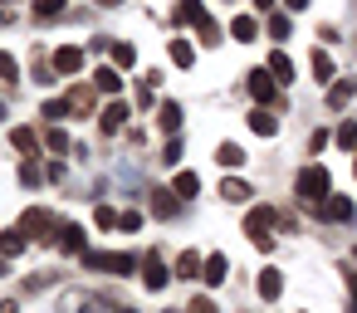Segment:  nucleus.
I'll return each mask as SVG.
<instances>
[{"instance_id":"nucleus-1","label":"nucleus","mask_w":357,"mask_h":313,"mask_svg":"<svg viewBox=\"0 0 357 313\" xmlns=\"http://www.w3.org/2000/svg\"><path fill=\"white\" fill-rule=\"evenodd\" d=\"M294 191H298V201L323 206V201L333 196V176H328V167H303V171H298V181H294Z\"/></svg>"},{"instance_id":"nucleus-2","label":"nucleus","mask_w":357,"mask_h":313,"mask_svg":"<svg viewBox=\"0 0 357 313\" xmlns=\"http://www.w3.org/2000/svg\"><path fill=\"white\" fill-rule=\"evenodd\" d=\"M269 230H274V211H269V206H255V211L245 215L250 245H255V250H274V235H269Z\"/></svg>"},{"instance_id":"nucleus-3","label":"nucleus","mask_w":357,"mask_h":313,"mask_svg":"<svg viewBox=\"0 0 357 313\" xmlns=\"http://www.w3.org/2000/svg\"><path fill=\"white\" fill-rule=\"evenodd\" d=\"M20 230H25L30 240H54V235H59V220H54L50 211H25Z\"/></svg>"},{"instance_id":"nucleus-4","label":"nucleus","mask_w":357,"mask_h":313,"mask_svg":"<svg viewBox=\"0 0 357 313\" xmlns=\"http://www.w3.org/2000/svg\"><path fill=\"white\" fill-rule=\"evenodd\" d=\"M84 264H89V269H108V274H132L142 259H137V254H118V250H113V254H84Z\"/></svg>"},{"instance_id":"nucleus-5","label":"nucleus","mask_w":357,"mask_h":313,"mask_svg":"<svg viewBox=\"0 0 357 313\" xmlns=\"http://www.w3.org/2000/svg\"><path fill=\"white\" fill-rule=\"evenodd\" d=\"M250 196H255L250 181H240V176H225V181H220V201H225V206H245Z\"/></svg>"},{"instance_id":"nucleus-6","label":"nucleus","mask_w":357,"mask_h":313,"mask_svg":"<svg viewBox=\"0 0 357 313\" xmlns=\"http://www.w3.org/2000/svg\"><path fill=\"white\" fill-rule=\"evenodd\" d=\"M59 250L84 259V254H89V240H84V230H79V225H59Z\"/></svg>"},{"instance_id":"nucleus-7","label":"nucleus","mask_w":357,"mask_h":313,"mask_svg":"<svg viewBox=\"0 0 357 313\" xmlns=\"http://www.w3.org/2000/svg\"><path fill=\"white\" fill-rule=\"evenodd\" d=\"M201 279H206L211 289H220V284L230 279V259H225V254H206V269H201Z\"/></svg>"},{"instance_id":"nucleus-8","label":"nucleus","mask_w":357,"mask_h":313,"mask_svg":"<svg viewBox=\"0 0 357 313\" xmlns=\"http://www.w3.org/2000/svg\"><path fill=\"white\" fill-rule=\"evenodd\" d=\"M167 279H172V274H167V264H162L157 254H147V259H142V284L157 293V289H167Z\"/></svg>"},{"instance_id":"nucleus-9","label":"nucleus","mask_w":357,"mask_h":313,"mask_svg":"<svg viewBox=\"0 0 357 313\" xmlns=\"http://www.w3.org/2000/svg\"><path fill=\"white\" fill-rule=\"evenodd\" d=\"M176 20H181V25H191V30H201L211 15H206L201 0H176Z\"/></svg>"},{"instance_id":"nucleus-10","label":"nucleus","mask_w":357,"mask_h":313,"mask_svg":"<svg viewBox=\"0 0 357 313\" xmlns=\"http://www.w3.org/2000/svg\"><path fill=\"white\" fill-rule=\"evenodd\" d=\"M250 93L259 103H274V74L269 69H250Z\"/></svg>"},{"instance_id":"nucleus-11","label":"nucleus","mask_w":357,"mask_h":313,"mask_svg":"<svg viewBox=\"0 0 357 313\" xmlns=\"http://www.w3.org/2000/svg\"><path fill=\"white\" fill-rule=\"evenodd\" d=\"M123 123H128V103H108L103 113H98V128L113 137V132H123Z\"/></svg>"},{"instance_id":"nucleus-12","label":"nucleus","mask_w":357,"mask_h":313,"mask_svg":"<svg viewBox=\"0 0 357 313\" xmlns=\"http://www.w3.org/2000/svg\"><path fill=\"white\" fill-rule=\"evenodd\" d=\"M255 289H259V298H264V303H274V298L284 293V274H279V269H264V274L255 279Z\"/></svg>"},{"instance_id":"nucleus-13","label":"nucleus","mask_w":357,"mask_h":313,"mask_svg":"<svg viewBox=\"0 0 357 313\" xmlns=\"http://www.w3.org/2000/svg\"><path fill=\"white\" fill-rule=\"evenodd\" d=\"M54 69H59V74H79V69H84V49H74V45L54 49Z\"/></svg>"},{"instance_id":"nucleus-14","label":"nucleus","mask_w":357,"mask_h":313,"mask_svg":"<svg viewBox=\"0 0 357 313\" xmlns=\"http://www.w3.org/2000/svg\"><path fill=\"white\" fill-rule=\"evenodd\" d=\"M93 89H98V93H118V89H123V69H118V64H103V69L93 74Z\"/></svg>"},{"instance_id":"nucleus-15","label":"nucleus","mask_w":357,"mask_h":313,"mask_svg":"<svg viewBox=\"0 0 357 313\" xmlns=\"http://www.w3.org/2000/svg\"><path fill=\"white\" fill-rule=\"evenodd\" d=\"M250 132H255V137H274V132H279V118H274L269 108H255V113H250Z\"/></svg>"},{"instance_id":"nucleus-16","label":"nucleus","mask_w":357,"mask_h":313,"mask_svg":"<svg viewBox=\"0 0 357 313\" xmlns=\"http://www.w3.org/2000/svg\"><path fill=\"white\" fill-rule=\"evenodd\" d=\"M318 211H323V220H333V225H337V220H352V201H347V196H328Z\"/></svg>"},{"instance_id":"nucleus-17","label":"nucleus","mask_w":357,"mask_h":313,"mask_svg":"<svg viewBox=\"0 0 357 313\" xmlns=\"http://www.w3.org/2000/svg\"><path fill=\"white\" fill-rule=\"evenodd\" d=\"M230 35H235V45H250V40L259 35V20H255V15H235V20H230Z\"/></svg>"},{"instance_id":"nucleus-18","label":"nucleus","mask_w":357,"mask_h":313,"mask_svg":"<svg viewBox=\"0 0 357 313\" xmlns=\"http://www.w3.org/2000/svg\"><path fill=\"white\" fill-rule=\"evenodd\" d=\"M264 69L274 74V84H294V64H289V54H284V49H274Z\"/></svg>"},{"instance_id":"nucleus-19","label":"nucleus","mask_w":357,"mask_h":313,"mask_svg":"<svg viewBox=\"0 0 357 313\" xmlns=\"http://www.w3.org/2000/svg\"><path fill=\"white\" fill-rule=\"evenodd\" d=\"M157 123H162V132L176 137V132H181V103H162V108H157Z\"/></svg>"},{"instance_id":"nucleus-20","label":"nucleus","mask_w":357,"mask_h":313,"mask_svg":"<svg viewBox=\"0 0 357 313\" xmlns=\"http://www.w3.org/2000/svg\"><path fill=\"white\" fill-rule=\"evenodd\" d=\"M147 196H152V215H162V220L176 215V191H147Z\"/></svg>"},{"instance_id":"nucleus-21","label":"nucleus","mask_w":357,"mask_h":313,"mask_svg":"<svg viewBox=\"0 0 357 313\" xmlns=\"http://www.w3.org/2000/svg\"><path fill=\"white\" fill-rule=\"evenodd\" d=\"M64 313H103V303L89 293H64Z\"/></svg>"},{"instance_id":"nucleus-22","label":"nucleus","mask_w":357,"mask_h":313,"mask_svg":"<svg viewBox=\"0 0 357 313\" xmlns=\"http://www.w3.org/2000/svg\"><path fill=\"white\" fill-rule=\"evenodd\" d=\"M0 254H6V259L25 254V230H0Z\"/></svg>"},{"instance_id":"nucleus-23","label":"nucleus","mask_w":357,"mask_h":313,"mask_svg":"<svg viewBox=\"0 0 357 313\" xmlns=\"http://www.w3.org/2000/svg\"><path fill=\"white\" fill-rule=\"evenodd\" d=\"M10 142H15V152H25V157H40V137H35L30 128H15V132H10Z\"/></svg>"},{"instance_id":"nucleus-24","label":"nucleus","mask_w":357,"mask_h":313,"mask_svg":"<svg viewBox=\"0 0 357 313\" xmlns=\"http://www.w3.org/2000/svg\"><path fill=\"white\" fill-rule=\"evenodd\" d=\"M201 269H206V259H201V254H196V250H186V254H181V259H176V279H196V274H201Z\"/></svg>"},{"instance_id":"nucleus-25","label":"nucleus","mask_w":357,"mask_h":313,"mask_svg":"<svg viewBox=\"0 0 357 313\" xmlns=\"http://www.w3.org/2000/svg\"><path fill=\"white\" fill-rule=\"evenodd\" d=\"M215 162H220V167H230V171H235V167H245V152H240V147H235V142H220V147H215Z\"/></svg>"},{"instance_id":"nucleus-26","label":"nucleus","mask_w":357,"mask_h":313,"mask_svg":"<svg viewBox=\"0 0 357 313\" xmlns=\"http://www.w3.org/2000/svg\"><path fill=\"white\" fill-rule=\"evenodd\" d=\"M172 191H176V196H186V201H191V196H196V191H201V176H196V171H176V181H172Z\"/></svg>"},{"instance_id":"nucleus-27","label":"nucleus","mask_w":357,"mask_h":313,"mask_svg":"<svg viewBox=\"0 0 357 313\" xmlns=\"http://www.w3.org/2000/svg\"><path fill=\"white\" fill-rule=\"evenodd\" d=\"M108 54H113V64H118V69H132V64H137V49H132L128 40H118V45L108 49Z\"/></svg>"},{"instance_id":"nucleus-28","label":"nucleus","mask_w":357,"mask_h":313,"mask_svg":"<svg viewBox=\"0 0 357 313\" xmlns=\"http://www.w3.org/2000/svg\"><path fill=\"white\" fill-rule=\"evenodd\" d=\"M64 103H69V113H93V89H74Z\"/></svg>"},{"instance_id":"nucleus-29","label":"nucleus","mask_w":357,"mask_h":313,"mask_svg":"<svg viewBox=\"0 0 357 313\" xmlns=\"http://www.w3.org/2000/svg\"><path fill=\"white\" fill-rule=\"evenodd\" d=\"M172 64H181V69H191V64H196V49H191L186 40H172Z\"/></svg>"},{"instance_id":"nucleus-30","label":"nucleus","mask_w":357,"mask_h":313,"mask_svg":"<svg viewBox=\"0 0 357 313\" xmlns=\"http://www.w3.org/2000/svg\"><path fill=\"white\" fill-rule=\"evenodd\" d=\"M0 84H20V64H15V54H6V49H0Z\"/></svg>"},{"instance_id":"nucleus-31","label":"nucleus","mask_w":357,"mask_h":313,"mask_svg":"<svg viewBox=\"0 0 357 313\" xmlns=\"http://www.w3.org/2000/svg\"><path fill=\"white\" fill-rule=\"evenodd\" d=\"M308 69H313V74H318V79H323V84H328V79H333V59H328V54H323V49H313V59H308Z\"/></svg>"},{"instance_id":"nucleus-32","label":"nucleus","mask_w":357,"mask_h":313,"mask_svg":"<svg viewBox=\"0 0 357 313\" xmlns=\"http://www.w3.org/2000/svg\"><path fill=\"white\" fill-rule=\"evenodd\" d=\"M35 15L40 20H59L64 15V0H35Z\"/></svg>"},{"instance_id":"nucleus-33","label":"nucleus","mask_w":357,"mask_h":313,"mask_svg":"<svg viewBox=\"0 0 357 313\" xmlns=\"http://www.w3.org/2000/svg\"><path fill=\"white\" fill-rule=\"evenodd\" d=\"M352 93H357L352 84H333V89H328V103H333V108H342V103H347Z\"/></svg>"},{"instance_id":"nucleus-34","label":"nucleus","mask_w":357,"mask_h":313,"mask_svg":"<svg viewBox=\"0 0 357 313\" xmlns=\"http://www.w3.org/2000/svg\"><path fill=\"white\" fill-rule=\"evenodd\" d=\"M93 225H98V230H113V225H118V211H113V206H98V211H93Z\"/></svg>"},{"instance_id":"nucleus-35","label":"nucleus","mask_w":357,"mask_h":313,"mask_svg":"<svg viewBox=\"0 0 357 313\" xmlns=\"http://www.w3.org/2000/svg\"><path fill=\"white\" fill-rule=\"evenodd\" d=\"M337 147L357 152V123H342V128H337Z\"/></svg>"},{"instance_id":"nucleus-36","label":"nucleus","mask_w":357,"mask_h":313,"mask_svg":"<svg viewBox=\"0 0 357 313\" xmlns=\"http://www.w3.org/2000/svg\"><path fill=\"white\" fill-rule=\"evenodd\" d=\"M45 142H50V152H69V132H64V128H50Z\"/></svg>"},{"instance_id":"nucleus-37","label":"nucleus","mask_w":357,"mask_h":313,"mask_svg":"<svg viewBox=\"0 0 357 313\" xmlns=\"http://www.w3.org/2000/svg\"><path fill=\"white\" fill-rule=\"evenodd\" d=\"M269 35L274 40H289V15H269Z\"/></svg>"},{"instance_id":"nucleus-38","label":"nucleus","mask_w":357,"mask_h":313,"mask_svg":"<svg viewBox=\"0 0 357 313\" xmlns=\"http://www.w3.org/2000/svg\"><path fill=\"white\" fill-rule=\"evenodd\" d=\"M64 113H69V103H64V98H50V103H45V118H50V123H59Z\"/></svg>"},{"instance_id":"nucleus-39","label":"nucleus","mask_w":357,"mask_h":313,"mask_svg":"<svg viewBox=\"0 0 357 313\" xmlns=\"http://www.w3.org/2000/svg\"><path fill=\"white\" fill-rule=\"evenodd\" d=\"M40 176H45V171H40L35 162H20V181H25V186H40Z\"/></svg>"},{"instance_id":"nucleus-40","label":"nucleus","mask_w":357,"mask_h":313,"mask_svg":"<svg viewBox=\"0 0 357 313\" xmlns=\"http://www.w3.org/2000/svg\"><path fill=\"white\" fill-rule=\"evenodd\" d=\"M196 35H201V40H206V45H220V25H215V20H206V25H201V30H196Z\"/></svg>"},{"instance_id":"nucleus-41","label":"nucleus","mask_w":357,"mask_h":313,"mask_svg":"<svg viewBox=\"0 0 357 313\" xmlns=\"http://www.w3.org/2000/svg\"><path fill=\"white\" fill-rule=\"evenodd\" d=\"M162 162H172V167H176V162H181V142H176V137H172V142H167V152H162Z\"/></svg>"},{"instance_id":"nucleus-42","label":"nucleus","mask_w":357,"mask_h":313,"mask_svg":"<svg viewBox=\"0 0 357 313\" xmlns=\"http://www.w3.org/2000/svg\"><path fill=\"white\" fill-rule=\"evenodd\" d=\"M118 225H123V230H137V225H142V215H137V211H123V215H118Z\"/></svg>"},{"instance_id":"nucleus-43","label":"nucleus","mask_w":357,"mask_h":313,"mask_svg":"<svg viewBox=\"0 0 357 313\" xmlns=\"http://www.w3.org/2000/svg\"><path fill=\"white\" fill-rule=\"evenodd\" d=\"M191 313H215V308H211V298H196V303H191Z\"/></svg>"},{"instance_id":"nucleus-44","label":"nucleus","mask_w":357,"mask_h":313,"mask_svg":"<svg viewBox=\"0 0 357 313\" xmlns=\"http://www.w3.org/2000/svg\"><path fill=\"white\" fill-rule=\"evenodd\" d=\"M284 6H289V10H308V0H284Z\"/></svg>"},{"instance_id":"nucleus-45","label":"nucleus","mask_w":357,"mask_h":313,"mask_svg":"<svg viewBox=\"0 0 357 313\" xmlns=\"http://www.w3.org/2000/svg\"><path fill=\"white\" fill-rule=\"evenodd\" d=\"M0 313H20V308H15V303H10V298H6V303H0Z\"/></svg>"},{"instance_id":"nucleus-46","label":"nucleus","mask_w":357,"mask_h":313,"mask_svg":"<svg viewBox=\"0 0 357 313\" xmlns=\"http://www.w3.org/2000/svg\"><path fill=\"white\" fill-rule=\"evenodd\" d=\"M6 274H10V264H6V254H0V279H6Z\"/></svg>"},{"instance_id":"nucleus-47","label":"nucleus","mask_w":357,"mask_h":313,"mask_svg":"<svg viewBox=\"0 0 357 313\" xmlns=\"http://www.w3.org/2000/svg\"><path fill=\"white\" fill-rule=\"evenodd\" d=\"M269 6H274V0H255V10H269Z\"/></svg>"},{"instance_id":"nucleus-48","label":"nucleus","mask_w":357,"mask_h":313,"mask_svg":"<svg viewBox=\"0 0 357 313\" xmlns=\"http://www.w3.org/2000/svg\"><path fill=\"white\" fill-rule=\"evenodd\" d=\"M98 6H123V0H98Z\"/></svg>"},{"instance_id":"nucleus-49","label":"nucleus","mask_w":357,"mask_h":313,"mask_svg":"<svg viewBox=\"0 0 357 313\" xmlns=\"http://www.w3.org/2000/svg\"><path fill=\"white\" fill-rule=\"evenodd\" d=\"M0 118H6V103H0Z\"/></svg>"},{"instance_id":"nucleus-50","label":"nucleus","mask_w":357,"mask_h":313,"mask_svg":"<svg viewBox=\"0 0 357 313\" xmlns=\"http://www.w3.org/2000/svg\"><path fill=\"white\" fill-rule=\"evenodd\" d=\"M352 171H357V162H352Z\"/></svg>"}]
</instances>
